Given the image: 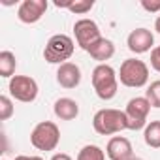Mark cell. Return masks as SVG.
<instances>
[{"mask_svg":"<svg viewBox=\"0 0 160 160\" xmlns=\"http://www.w3.org/2000/svg\"><path fill=\"white\" fill-rule=\"evenodd\" d=\"M92 87L100 100H111L119 89V75L109 64H98L92 70Z\"/></svg>","mask_w":160,"mask_h":160,"instance_id":"1","label":"cell"},{"mask_svg":"<svg viewBox=\"0 0 160 160\" xmlns=\"http://www.w3.org/2000/svg\"><path fill=\"white\" fill-rule=\"evenodd\" d=\"M73 34H75V42L81 49H89L94 42H98L100 36V27L92 21V19H79L73 25Z\"/></svg>","mask_w":160,"mask_h":160,"instance_id":"8","label":"cell"},{"mask_svg":"<svg viewBox=\"0 0 160 160\" xmlns=\"http://www.w3.org/2000/svg\"><path fill=\"white\" fill-rule=\"evenodd\" d=\"M92 126L100 136H111V134L128 130V119H126L124 111L106 108V109L96 111V115L92 119Z\"/></svg>","mask_w":160,"mask_h":160,"instance_id":"2","label":"cell"},{"mask_svg":"<svg viewBox=\"0 0 160 160\" xmlns=\"http://www.w3.org/2000/svg\"><path fill=\"white\" fill-rule=\"evenodd\" d=\"M60 141V130L51 121H42L30 132V143L38 151H55Z\"/></svg>","mask_w":160,"mask_h":160,"instance_id":"5","label":"cell"},{"mask_svg":"<svg viewBox=\"0 0 160 160\" xmlns=\"http://www.w3.org/2000/svg\"><path fill=\"white\" fill-rule=\"evenodd\" d=\"M57 83L62 89H75L81 83V70L73 62H64L57 70Z\"/></svg>","mask_w":160,"mask_h":160,"instance_id":"11","label":"cell"},{"mask_svg":"<svg viewBox=\"0 0 160 160\" xmlns=\"http://www.w3.org/2000/svg\"><path fill=\"white\" fill-rule=\"evenodd\" d=\"M151 111V104L145 96H136L128 100L126 104V119H128V130H141L147 126V115Z\"/></svg>","mask_w":160,"mask_h":160,"instance_id":"7","label":"cell"},{"mask_svg":"<svg viewBox=\"0 0 160 160\" xmlns=\"http://www.w3.org/2000/svg\"><path fill=\"white\" fill-rule=\"evenodd\" d=\"M15 160H43L42 156H27V154H19L15 156Z\"/></svg>","mask_w":160,"mask_h":160,"instance_id":"24","label":"cell"},{"mask_svg":"<svg viewBox=\"0 0 160 160\" xmlns=\"http://www.w3.org/2000/svg\"><path fill=\"white\" fill-rule=\"evenodd\" d=\"M154 30L160 34V15H158V17H156V21H154Z\"/></svg>","mask_w":160,"mask_h":160,"instance_id":"25","label":"cell"},{"mask_svg":"<svg viewBox=\"0 0 160 160\" xmlns=\"http://www.w3.org/2000/svg\"><path fill=\"white\" fill-rule=\"evenodd\" d=\"M55 6H58V8H68L72 13L83 15V13H87V12L92 10L94 2H92V0H79V2H55Z\"/></svg>","mask_w":160,"mask_h":160,"instance_id":"17","label":"cell"},{"mask_svg":"<svg viewBox=\"0 0 160 160\" xmlns=\"http://www.w3.org/2000/svg\"><path fill=\"white\" fill-rule=\"evenodd\" d=\"M106 154L109 156V160H128L132 154V143L130 139L122 138V136H115L108 141L106 147Z\"/></svg>","mask_w":160,"mask_h":160,"instance_id":"12","label":"cell"},{"mask_svg":"<svg viewBox=\"0 0 160 160\" xmlns=\"http://www.w3.org/2000/svg\"><path fill=\"white\" fill-rule=\"evenodd\" d=\"M145 98L149 100L151 108H160V79L149 85V89L145 91Z\"/></svg>","mask_w":160,"mask_h":160,"instance_id":"19","label":"cell"},{"mask_svg":"<svg viewBox=\"0 0 160 160\" xmlns=\"http://www.w3.org/2000/svg\"><path fill=\"white\" fill-rule=\"evenodd\" d=\"M8 91L12 94V98L23 102V104H30L38 98V83L28 75H13L10 79Z\"/></svg>","mask_w":160,"mask_h":160,"instance_id":"6","label":"cell"},{"mask_svg":"<svg viewBox=\"0 0 160 160\" xmlns=\"http://www.w3.org/2000/svg\"><path fill=\"white\" fill-rule=\"evenodd\" d=\"M126 43H128V49L136 55H141V53H147L151 51L152 43H154V36L151 30L147 28H136L128 34L126 38Z\"/></svg>","mask_w":160,"mask_h":160,"instance_id":"10","label":"cell"},{"mask_svg":"<svg viewBox=\"0 0 160 160\" xmlns=\"http://www.w3.org/2000/svg\"><path fill=\"white\" fill-rule=\"evenodd\" d=\"M2 160H6V158H2Z\"/></svg>","mask_w":160,"mask_h":160,"instance_id":"27","label":"cell"},{"mask_svg":"<svg viewBox=\"0 0 160 160\" xmlns=\"http://www.w3.org/2000/svg\"><path fill=\"white\" fill-rule=\"evenodd\" d=\"M51 160H72V156L66 154V152H57V154L51 156Z\"/></svg>","mask_w":160,"mask_h":160,"instance_id":"23","label":"cell"},{"mask_svg":"<svg viewBox=\"0 0 160 160\" xmlns=\"http://www.w3.org/2000/svg\"><path fill=\"white\" fill-rule=\"evenodd\" d=\"M87 53H89L94 60H98L100 64H106V60H109V58L115 55V43H113L111 40H108V38H100L98 42H94V43L87 49Z\"/></svg>","mask_w":160,"mask_h":160,"instance_id":"13","label":"cell"},{"mask_svg":"<svg viewBox=\"0 0 160 160\" xmlns=\"http://www.w3.org/2000/svg\"><path fill=\"white\" fill-rule=\"evenodd\" d=\"M47 10V0H25L17 10V19L25 25L38 23Z\"/></svg>","mask_w":160,"mask_h":160,"instance_id":"9","label":"cell"},{"mask_svg":"<svg viewBox=\"0 0 160 160\" xmlns=\"http://www.w3.org/2000/svg\"><path fill=\"white\" fill-rule=\"evenodd\" d=\"M73 40L68 34H55L47 40L45 49H43V58L49 64H64L68 62V58L73 55Z\"/></svg>","mask_w":160,"mask_h":160,"instance_id":"4","label":"cell"},{"mask_svg":"<svg viewBox=\"0 0 160 160\" xmlns=\"http://www.w3.org/2000/svg\"><path fill=\"white\" fill-rule=\"evenodd\" d=\"M128 160H143V158H139V156H130Z\"/></svg>","mask_w":160,"mask_h":160,"instance_id":"26","label":"cell"},{"mask_svg":"<svg viewBox=\"0 0 160 160\" xmlns=\"http://www.w3.org/2000/svg\"><path fill=\"white\" fill-rule=\"evenodd\" d=\"M53 111L60 121H73L79 115V104L72 98H58L53 106Z\"/></svg>","mask_w":160,"mask_h":160,"instance_id":"14","label":"cell"},{"mask_svg":"<svg viewBox=\"0 0 160 160\" xmlns=\"http://www.w3.org/2000/svg\"><path fill=\"white\" fill-rule=\"evenodd\" d=\"M141 8L154 13V12H160V0H156V2H149V0H141Z\"/></svg>","mask_w":160,"mask_h":160,"instance_id":"22","label":"cell"},{"mask_svg":"<svg viewBox=\"0 0 160 160\" xmlns=\"http://www.w3.org/2000/svg\"><path fill=\"white\" fill-rule=\"evenodd\" d=\"M77 160H106V152L98 145H85L79 151Z\"/></svg>","mask_w":160,"mask_h":160,"instance_id":"18","label":"cell"},{"mask_svg":"<svg viewBox=\"0 0 160 160\" xmlns=\"http://www.w3.org/2000/svg\"><path fill=\"white\" fill-rule=\"evenodd\" d=\"M151 66H152V70H156L160 73V45H156L151 51Z\"/></svg>","mask_w":160,"mask_h":160,"instance_id":"21","label":"cell"},{"mask_svg":"<svg viewBox=\"0 0 160 160\" xmlns=\"http://www.w3.org/2000/svg\"><path fill=\"white\" fill-rule=\"evenodd\" d=\"M143 139L151 149H160V121H151L145 126Z\"/></svg>","mask_w":160,"mask_h":160,"instance_id":"16","label":"cell"},{"mask_svg":"<svg viewBox=\"0 0 160 160\" xmlns=\"http://www.w3.org/2000/svg\"><path fill=\"white\" fill-rule=\"evenodd\" d=\"M13 111H15V108H13L12 98L2 94V96H0V121H8L13 115Z\"/></svg>","mask_w":160,"mask_h":160,"instance_id":"20","label":"cell"},{"mask_svg":"<svg viewBox=\"0 0 160 160\" xmlns=\"http://www.w3.org/2000/svg\"><path fill=\"white\" fill-rule=\"evenodd\" d=\"M15 68H17V60H15V55L12 51H2L0 53V77H13L15 73Z\"/></svg>","mask_w":160,"mask_h":160,"instance_id":"15","label":"cell"},{"mask_svg":"<svg viewBox=\"0 0 160 160\" xmlns=\"http://www.w3.org/2000/svg\"><path fill=\"white\" fill-rule=\"evenodd\" d=\"M119 81L124 87L139 89L149 81V66L139 58H126L119 70Z\"/></svg>","mask_w":160,"mask_h":160,"instance_id":"3","label":"cell"}]
</instances>
